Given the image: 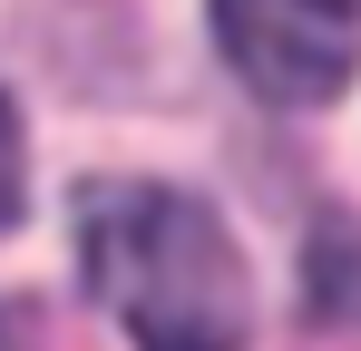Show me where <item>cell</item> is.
<instances>
[{
  "mask_svg": "<svg viewBox=\"0 0 361 351\" xmlns=\"http://www.w3.org/2000/svg\"><path fill=\"white\" fill-rule=\"evenodd\" d=\"M78 264L88 292L157 351H225L254 332L244 244L205 195L166 176H98L78 195Z\"/></svg>",
  "mask_w": 361,
  "mask_h": 351,
  "instance_id": "1",
  "label": "cell"
},
{
  "mask_svg": "<svg viewBox=\"0 0 361 351\" xmlns=\"http://www.w3.org/2000/svg\"><path fill=\"white\" fill-rule=\"evenodd\" d=\"M30 215V127H20V108L0 98V234Z\"/></svg>",
  "mask_w": 361,
  "mask_h": 351,
  "instance_id": "4",
  "label": "cell"
},
{
  "mask_svg": "<svg viewBox=\"0 0 361 351\" xmlns=\"http://www.w3.org/2000/svg\"><path fill=\"white\" fill-rule=\"evenodd\" d=\"M0 332H10V322H0Z\"/></svg>",
  "mask_w": 361,
  "mask_h": 351,
  "instance_id": "5",
  "label": "cell"
},
{
  "mask_svg": "<svg viewBox=\"0 0 361 351\" xmlns=\"http://www.w3.org/2000/svg\"><path fill=\"white\" fill-rule=\"evenodd\" d=\"M215 49L264 108H332L361 68L352 0H205Z\"/></svg>",
  "mask_w": 361,
  "mask_h": 351,
  "instance_id": "2",
  "label": "cell"
},
{
  "mask_svg": "<svg viewBox=\"0 0 361 351\" xmlns=\"http://www.w3.org/2000/svg\"><path fill=\"white\" fill-rule=\"evenodd\" d=\"M312 302L322 312H361V234H332L312 254Z\"/></svg>",
  "mask_w": 361,
  "mask_h": 351,
  "instance_id": "3",
  "label": "cell"
}]
</instances>
